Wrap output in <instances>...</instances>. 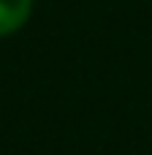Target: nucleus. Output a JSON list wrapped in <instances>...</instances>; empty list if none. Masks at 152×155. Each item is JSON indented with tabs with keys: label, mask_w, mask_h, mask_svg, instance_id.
Masks as SVG:
<instances>
[{
	"label": "nucleus",
	"mask_w": 152,
	"mask_h": 155,
	"mask_svg": "<svg viewBox=\"0 0 152 155\" xmlns=\"http://www.w3.org/2000/svg\"><path fill=\"white\" fill-rule=\"evenodd\" d=\"M33 11V0H0V38L16 33Z\"/></svg>",
	"instance_id": "obj_1"
}]
</instances>
